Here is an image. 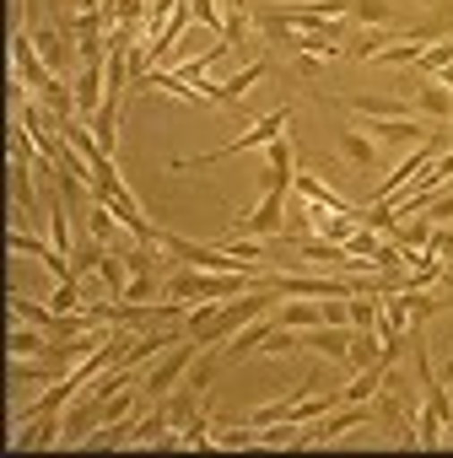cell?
Instances as JSON below:
<instances>
[{"label": "cell", "mask_w": 453, "mask_h": 458, "mask_svg": "<svg viewBox=\"0 0 453 458\" xmlns=\"http://www.w3.org/2000/svg\"><path fill=\"white\" fill-rule=\"evenodd\" d=\"M49 308L55 313H81V281H60L55 297H49Z\"/></svg>", "instance_id": "obj_23"}, {"label": "cell", "mask_w": 453, "mask_h": 458, "mask_svg": "<svg viewBox=\"0 0 453 458\" xmlns=\"http://www.w3.org/2000/svg\"><path fill=\"white\" fill-rule=\"evenodd\" d=\"M383 318V297L378 292H356L351 297V329H378Z\"/></svg>", "instance_id": "obj_18"}, {"label": "cell", "mask_w": 453, "mask_h": 458, "mask_svg": "<svg viewBox=\"0 0 453 458\" xmlns=\"http://www.w3.org/2000/svg\"><path fill=\"white\" fill-rule=\"evenodd\" d=\"M372 361H383V335L378 329H356L351 335V351H346V367H372Z\"/></svg>", "instance_id": "obj_16"}, {"label": "cell", "mask_w": 453, "mask_h": 458, "mask_svg": "<svg viewBox=\"0 0 453 458\" xmlns=\"http://www.w3.org/2000/svg\"><path fill=\"white\" fill-rule=\"evenodd\" d=\"M378 243H383V233H372V226H356V233H351V259H372L378 254Z\"/></svg>", "instance_id": "obj_24"}, {"label": "cell", "mask_w": 453, "mask_h": 458, "mask_svg": "<svg viewBox=\"0 0 453 458\" xmlns=\"http://www.w3.org/2000/svg\"><path fill=\"white\" fill-rule=\"evenodd\" d=\"M351 22H362V28H389V22H394V6H383V0H351Z\"/></svg>", "instance_id": "obj_20"}, {"label": "cell", "mask_w": 453, "mask_h": 458, "mask_svg": "<svg viewBox=\"0 0 453 458\" xmlns=\"http://www.w3.org/2000/svg\"><path fill=\"white\" fill-rule=\"evenodd\" d=\"M448 124H453V119H448Z\"/></svg>", "instance_id": "obj_28"}, {"label": "cell", "mask_w": 453, "mask_h": 458, "mask_svg": "<svg viewBox=\"0 0 453 458\" xmlns=\"http://www.w3.org/2000/svg\"><path fill=\"white\" fill-rule=\"evenodd\" d=\"M410 103H415V114H426V119H453V92H448L442 81L415 87V92H410Z\"/></svg>", "instance_id": "obj_13"}, {"label": "cell", "mask_w": 453, "mask_h": 458, "mask_svg": "<svg viewBox=\"0 0 453 458\" xmlns=\"http://www.w3.org/2000/svg\"><path fill=\"white\" fill-rule=\"evenodd\" d=\"M292 124V108H270L265 119H254L244 135H233V140H221V146H210V151H200V157H178L173 167H216V162H226V157H238V151H254V146H270L281 130Z\"/></svg>", "instance_id": "obj_2"}, {"label": "cell", "mask_w": 453, "mask_h": 458, "mask_svg": "<svg viewBox=\"0 0 453 458\" xmlns=\"http://www.w3.org/2000/svg\"><path fill=\"white\" fill-rule=\"evenodd\" d=\"M87 233H92L98 243H108V249H119V243H124V238H119V233H124V221L114 216V205H103V199H92V210H87Z\"/></svg>", "instance_id": "obj_12"}, {"label": "cell", "mask_w": 453, "mask_h": 458, "mask_svg": "<svg viewBox=\"0 0 453 458\" xmlns=\"http://www.w3.org/2000/svg\"><path fill=\"white\" fill-rule=\"evenodd\" d=\"M200 351H205L200 340H178L167 356H157V361L146 367V383H141V394H173V388H178V377L194 367V356H200Z\"/></svg>", "instance_id": "obj_4"}, {"label": "cell", "mask_w": 453, "mask_h": 458, "mask_svg": "<svg viewBox=\"0 0 453 458\" xmlns=\"http://www.w3.org/2000/svg\"><path fill=\"white\" fill-rule=\"evenodd\" d=\"M367 135H378L383 146H415V140H426L432 130H421L415 119H372V124H367Z\"/></svg>", "instance_id": "obj_10"}, {"label": "cell", "mask_w": 453, "mask_h": 458, "mask_svg": "<svg viewBox=\"0 0 453 458\" xmlns=\"http://www.w3.org/2000/svg\"><path fill=\"white\" fill-rule=\"evenodd\" d=\"M421 49H426L421 38H410V44H399V49H378V55H372V65H415V60H421Z\"/></svg>", "instance_id": "obj_22"}, {"label": "cell", "mask_w": 453, "mask_h": 458, "mask_svg": "<svg viewBox=\"0 0 453 458\" xmlns=\"http://www.w3.org/2000/svg\"><path fill=\"white\" fill-rule=\"evenodd\" d=\"M28 33H33V44H38V55H44V65H49V71L60 76V71L71 65V49H76V44H71V38H65L60 28H49V22H38V28H28Z\"/></svg>", "instance_id": "obj_7"}, {"label": "cell", "mask_w": 453, "mask_h": 458, "mask_svg": "<svg viewBox=\"0 0 453 458\" xmlns=\"http://www.w3.org/2000/svg\"><path fill=\"white\" fill-rule=\"evenodd\" d=\"M98 281H103V292H108L114 302H124V286H130V259H124L119 249H108V259L98 265Z\"/></svg>", "instance_id": "obj_15"}, {"label": "cell", "mask_w": 453, "mask_h": 458, "mask_svg": "<svg viewBox=\"0 0 453 458\" xmlns=\"http://www.w3.org/2000/svg\"><path fill=\"white\" fill-rule=\"evenodd\" d=\"M276 324H281V329H319V324H324V302H313V297H286V308H276Z\"/></svg>", "instance_id": "obj_9"}, {"label": "cell", "mask_w": 453, "mask_h": 458, "mask_svg": "<svg viewBox=\"0 0 453 458\" xmlns=\"http://www.w3.org/2000/svg\"><path fill=\"white\" fill-rule=\"evenodd\" d=\"M265 76H270V60H254V65H249V71H238L233 81H221V87H226V98H233V108H244L249 87H254V81H265Z\"/></svg>", "instance_id": "obj_19"}, {"label": "cell", "mask_w": 453, "mask_h": 458, "mask_svg": "<svg viewBox=\"0 0 453 458\" xmlns=\"http://www.w3.org/2000/svg\"><path fill=\"white\" fill-rule=\"evenodd\" d=\"M340 157H346L351 167L372 173V167H378V140H372L367 130H340Z\"/></svg>", "instance_id": "obj_11"}, {"label": "cell", "mask_w": 453, "mask_h": 458, "mask_svg": "<svg viewBox=\"0 0 453 458\" xmlns=\"http://www.w3.org/2000/svg\"><path fill=\"white\" fill-rule=\"evenodd\" d=\"M432 254L437 259H453V226H442V221L432 226Z\"/></svg>", "instance_id": "obj_25"}, {"label": "cell", "mask_w": 453, "mask_h": 458, "mask_svg": "<svg viewBox=\"0 0 453 458\" xmlns=\"http://www.w3.org/2000/svg\"><path fill=\"white\" fill-rule=\"evenodd\" d=\"M38 173H33V162H22V157H12V205H17V221H49V205H38V183H33Z\"/></svg>", "instance_id": "obj_6"}, {"label": "cell", "mask_w": 453, "mask_h": 458, "mask_svg": "<svg viewBox=\"0 0 453 458\" xmlns=\"http://www.w3.org/2000/svg\"><path fill=\"white\" fill-rule=\"evenodd\" d=\"M437 81H442V87L453 92V65H442V71H437Z\"/></svg>", "instance_id": "obj_27"}, {"label": "cell", "mask_w": 453, "mask_h": 458, "mask_svg": "<svg viewBox=\"0 0 453 458\" xmlns=\"http://www.w3.org/2000/svg\"><path fill=\"white\" fill-rule=\"evenodd\" d=\"M226 6V17H249V0H221Z\"/></svg>", "instance_id": "obj_26"}, {"label": "cell", "mask_w": 453, "mask_h": 458, "mask_svg": "<svg viewBox=\"0 0 453 458\" xmlns=\"http://www.w3.org/2000/svg\"><path fill=\"white\" fill-rule=\"evenodd\" d=\"M389 238H394V243L405 249V259H415V254H426V249H432V221H426V216L415 210V221H410V226H394Z\"/></svg>", "instance_id": "obj_14"}, {"label": "cell", "mask_w": 453, "mask_h": 458, "mask_svg": "<svg viewBox=\"0 0 453 458\" xmlns=\"http://www.w3.org/2000/svg\"><path fill=\"white\" fill-rule=\"evenodd\" d=\"M12 71H17V81H28V92H44L55 81V71L44 65V55H38V44H33L28 28L12 33Z\"/></svg>", "instance_id": "obj_5"}, {"label": "cell", "mask_w": 453, "mask_h": 458, "mask_svg": "<svg viewBox=\"0 0 453 458\" xmlns=\"http://www.w3.org/2000/svg\"><path fill=\"white\" fill-rule=\"evenodd\" d=\"M270 335H276V308H270V313H260L254 324H244L233 340H226V351H233V356H260V345H265Z\"/></svg>", "instance_id": "obj_8"}, {"label": "cell", "mask_w": 453, "mask_h": 458, "mask_svg": "<svg viewBox=\"0 0 453 458\" xmlns=\"http://www.w3.org/2000/svg\"><path fill=\"white\" fill-rule=\"evenodd\" d=\"M12 318H17V324H33V329H49V335H55V318H60V313H55V308H44V302H28V297L12 286Z\"/></svg>", "instance_id": "obj_17"}, {"label": "cell", "mask_w": 453, "mask_h": 458, "mask_svg": "<svg viewBox=\"0 0 453 458\" xmlns=\"http://www.w3.org/2000/svg\"><path fill=\"white\" fill-rule=\"evenodd\" d=\"M12 254H33V259L44 265V259L55 254V243H49V238H33V233H22V226H12Z\"/></svg>", "instance_id": "obj_21"}, {"label": "cell", "mask_w": 453, "mask_h": 458, "mask_svg": "<svg viewBox=\"0 0 453 458\" xmlns=\"http://www.w3.org/2000/svg\"><path fill=\"white\" fill-rule=\"evenodd\" d=\"M103 426H108V394L81 388V394L65 404V442H60V447H87Z\"/></svg>", "instance_id": "obj_3"}, {"label": "cell", "mask_w": 453, "mask_h": 458, "mask_svg": "<svg viewBox=\"0 0 453 458\" xmlns=\"http://www.w3.org/2000/svg\"><path fill=\"white\" fill-rule=\"evenodd\" d=\"M270 308H281V286L270 281V286H254V292H244V297H226L221 308H216V318L210 324H200V345L205 351H216V345H226V340H233L244 324H254L260 313H270Z\"/></svg>", "instance_id": "obj_1"}]
</instances>
